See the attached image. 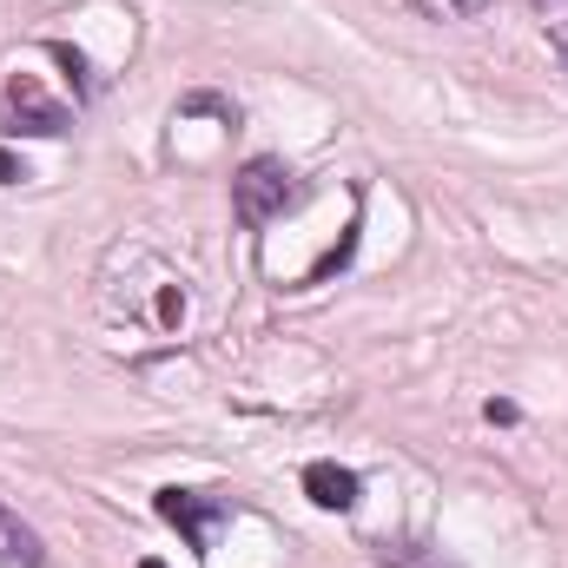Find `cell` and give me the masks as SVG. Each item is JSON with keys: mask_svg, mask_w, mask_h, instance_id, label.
Returning <instances> with one entry per match:
<instances>
[{"mask_svg": "<svg viewBox=\"0 0 568 568\" xmlns=\"http://www.w3.org/2000/svg\"><path fill=\"white\" fill-rule=\"evenodd\" d=\"M384 568H450V561H417V555H404V548H384Z\"/></svg>", "mask_w": 568, "mask_h": 568, "instance_id": "30bf717a", "label": "cell"}, {"mask_svg": "<svg viewBox=\"0 0 568 568\" xmlns=\"http://www.w3.org/2000/svg\"><path fill=\"white\" fill-rule=\"evenodd\" d=\"M0 568H47V548H40V535L0 502Z\"/></svg>", "mask_w": 568, "mask_h": 568, "instance_id": "5b68a950", "label": "cell"}, {"mask_svg": "<svg viewBox=\"0 0 568 568\" xmlns=\"http://www.w3.org/2000/svg\"><path fill=\"white\" fill-rule=\"evenodd\" d=\"M450 8H456V14L470 21V14H483V8H489V0H450Z\"/></svg>", "mask_w": 568, "mask_h": 568, "instance_id": "4fadbf2b", "label": "cell"}, {"mask_svg": "<svg viewBox=\"0 0 568 568\" xmlns=\"http://www.w3.org/2000/svg\"><path fill=\"white\" fill-rule=\"evenodd\" d=\"M291 199H298L291 165H285V159H271V152L245 159V165H239V178H232V212H239V225H271L278 212H291Z\"/></svg>", "mask_w": 568, "mask_h": 568, "instance_id": "6da1fadb", "label": "cell"}, {"mask_svg": "<svg viewBox=\"0 0 568 568\" xmlns=\"http://www.w3.org/2000/svg\"><path fill=\"white\" fill-rule=\"evenodd\" d=\"M483 417H489V424H515V417H522V410H515V404H509V397H489V410H483Z\"/></svg>", "mask_w": 568, "mask_h": 568, "instance_id": "7c38bea8", "label": "cell"}, {"mask_svg": "<svg viewBox=\"0 0 568 568\" xmlns=\"http://www.w3.org/2000/svg\"><path fill=\"white\" fill-rule=\"evenodd\" d=\"M159 515L185 535V548H206L212 542V522L225 515V502H206V496H185V489H159Z\"/></svg>", "mask_w": 568, "mask_h": 568, "instance_id": "3957f363", "label": "cell"}, {"mask_svg": "<svg viewBox=\"0 0 568 568\" xmlns=\"http://www.w3.org/2000/svg\"><path fill=\"white\" fill-rule=\"evenodd\" d=\"M47 54H54V60L73 73V86H80V93H93V67H86V54H73L67 40H47Z\"/></svg>", "mask_w": 568, "mask_h": 568, "instance_id": "8992f818", "label": "cell"}, {"mask_svg": "<svg viewBox=\"0 0 568 568\" xmlns=\"http://www.w3.org/2000/svg\"><path fill=\"white\" fill-rule=\"evenodd\" d=\"M21 178H27V165H21L8 146H0V185H21Z\"/></svg>", "mask_w": 568, "mask_h": 568, "instance_id": "9c48e42d", "label": "cell"}, {"mask_svg": "<svg viewBox=\"0 0 568 568\" xmlns=\"http://www.w3.org/2000/svg\"><path fill=\"white\" fill-rule=\"evenodd\" d=\"M548 54H555L561 73H568V21H548Z\"/></svg>", "mask_w": 568, "mask_h": 568, "instance_id": "ba28073f", "label": "cell"}, {"mask_svg": "<svg viewBox=\"0 0 568 568\" xmlns=\"http://www.w3.org/2000/svg\"><path fill=\"white\" fill-rule=\"evenodd\" d=\"M159 317L178 324V317H185V298H178V291H159Z\"/></svg>", "mask_w": 568, "mask_h": 568, "instance_id": "8fae6325", "label": "cell"}, {"mask_svg": "<svg viewBox=\"0 0 568 568\" xmlns=\"http://www.w3.org/2000/svg\"><path fill=\"white\" fill-rule=\"evenodd\" d=\"M529 8H535V14H548V8H555V0H529Z\"/></svg>", "mask_w": 568, "mask_h": 568, "instance_id": "5bb4252c", "label": "cell"}, {"mask_svg": "<svg viewBox=\"0 0 568 568\" xmlns=\"http://www.w3.org/2000/svg\"><path fill=\"white\" fill-rule=\"evenodd\" d=\"M178 113H219V119H225V126H232V119H239V113H232V106H225V100H212V93H193V100H185V106H178Z\"/></svg>", "mask_w": 568, "mask_h": 568, "instance_id": "52a82bcc", "label": "cell"}, {"mask_svg": "<svg viewBox=\"0 0 568 568\" xmlns=\"http://www.w3.org/2000/svg\"><path fill=\"white\" fill-rule=\"evenodd\" d=\"M139 568H165V561H152V555H146V561H139Z\"/></svg>", "mask_w": 568, "mask_h": 568, "instance_id": "9a60e30c", "label": "cell"}, {"mask_svg": "<svg viewBox=\"0 0 568 568\" xmlns=\"http://www.w3.org/2000/svg\"><path fill=\"white\" fill-rule=\"evenodd\" d=\"M8 119H14L8 132H34V139H60V132L73 126V113L54 106L34 80H14V86H8Z\"/></svg>", "mask_w": 568, "mask_h": 568, "instance_id": "7a4b0ae2", "label": "cell"}, {"mask_svg": "<svg viewBox=\"0 0 568 568\" xmlns=\"http://www.w3.org/2000/svg\"><path fill=\"white\" fill-rule=\"evenodd\" d=\"M304 496H311L317 509H337V515H344V509H357V476H350L344 463H311V470H304Z\"/></svg>", "mask_w": 568, "mask_h": 568, "instance_id": "277c9868", "label": "cell"}]
</instances>
